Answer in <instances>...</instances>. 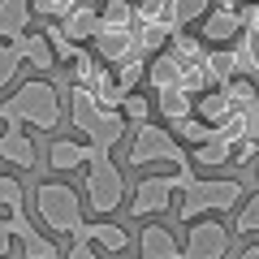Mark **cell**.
I'll list each match as a JSON object with an SVG mask.
<instances>
[{"label":"cell","mask_w":259,"mask_h":259,"mask_svg":"<svg viewBox=\"0 0 259 259\" xmlns=\"http://www.w3.org/2000/svg\"><path fill=\"white\" fill-rule=\"evenodd\" d=\"M246 199V186L238 177H194L186 168L182 177V190L173 199V212L182 225H194L203 216H225V212H238V203Z\"/></svg>","instance_id":"6da1fadb"},{"label":"cell","mask_w":259,"mask_h":259,"mask_svg":"<svg viewBox=\"0 0 259 259\" xmlns=\"http://www.w3.org/2000/svg\"><path fill=\"white\" fill-rule=\"evenodd\" d=\"M0 121H13V125H30V130L52 134V130L65 121L61 91H56L48 78H30V82H22L9 100L0 104Z\"/></svg>","instance_id":"7a4b0ae2"},{"label":"cell","mask_w":259,"mask_h":259,"mask_svg":"<svg viewBox=\"0 0 259 259\" xmlns=\"http://www.w3.org/2000/svg\"><path fill=\"white\" fill-rule=\"evenodd\" d=\"M69 117H74L78 134H87V143H91L95 151H112L130 134L125 117H121L117 108H100L87 87H74V91H69Z\"/></svg>","instance_id":"3957f363"},{"label":"cell","mask_w":259,"mask_h":259,"mask_svg":"<svg viewBox=\"0 0 259 259\" xmlns=\"http://www.w3.org/2000/svg\"><path fill=\"white\" fill-rule=\"evenodd\" d=\"M35 216L44 221L48 233H56V238H74V233L87 225L82 194H78L69 182H39V190H35Z\"/></svg>","instance_id":"277c9868"},{"label":"cell","mask_w":259,"mask_h":259,"mask_svg":"<svg viewBox=\"0 0 259 259\" xmlns=\"http://www.w3.org/2000/svg\"><path fill=\"white\" fill-rule=\"evenodd\" d=\"M130 168H151V164H190V151L177 143V134L168 125H156V121H139L134 134H130V151H125Z\"/></svg>","instance_id":"5b68a950"},{"label":"cell","mask_w":259,"mask_h":259,"mask_svg":"<svg viewBox=\"0 0 259 259\" xmlns=\"http://www.w3.org/2000/svg\"><path fill=\"white\" fill-rule=\"evenodd\" d=\"M121 203H125V173L112 164V151H95V160L87 164V177H82V207L104 221Z\"/></svg>","instance_id":"8992f818"},{"label":"cell","mask_w":259,"mask_h":259,"mask_svg":"<svg viewBox=\"0 0 259 259\" xmlns=\"http://www.w3.org/2000/svg\"><path fill=\"white\" fill-rule=\"evenodd\" d=\"M186 168H190V164L173 168V173H160V177H143V182L134 186V194H130V203H125L130 216H134V221H147V216L173 212V199H177V190H182Z\"/></svg>","instance_id":"52a82bcc"},{"label":"cell","mask_w":259,"mask_h":259,"mask_svg":"<svg viewBox=\"0 0 259 259\" xmlns=\"http://www.w3.org/2000/svg\"><path fill=\"white\" fill-rule=\"evenodd\" d=\"M233 246V233L221 225V216H203V221H194L190 233H186V246L177 259H225Z\"/></svg>","instance_id":"ba28073f"},{"label":"cell","mask_w":259,"mask_h":259,"mask_svg":"<svg viewBox=\"0 0 259 259\" xmlns=\"http://www.w3.org/2000/svg\"><path fill=\"white\" fill-rule=\"evenodd\" d=\"M74 238L91 242L100 255H125L130 242H134V238H130V229H125V225H117V221H87Z\"/></svg>","instance_id":"9c48e42d"},{"label":"cell","mask_w":259,"mask_h":259,"mask_svg":"<svg viewBox=\"0 0 259 259\" xmlns=\"http://www.w3.org/2000/svg\"><path fill=\"white\" fill-rule=\"evenodd\" d=\"M9 229H13V242L22 246V255H26V259H61V246H56L48 233H39L35 225H30L26 212H13L9 216Z\"/></svg>","instance_id":"30bf717a"},{"label":"cell","mask_w":259,"mask_h":259,"mask_svg":"<svg viewBox=\"0 0 259 259\" xmlns=\"http://www.w3.org/2000/svg\"><path fill=\"white\" fill-rule=\"evenodd\" d=\"M95 160V147L91 143H78V139H52V147H48V168L52 173H78Z\"/></svg>","instance_id":"8fae6325"},{"label":"cell","mask_w":259,"mask_h":259,"mask_svg":"<svg viewBox=\"0 0 259 259\" xmlns=\"http://www.w3.org/2000/svg\"><path fill=\"white\" fill-rule=\"evenodd\" d=\"M0 160L13 164V168H35L39 164V151H35V143H30L26 125H13L9 121V130L0 134Z\"/></svg>","instance_id":"7c38bea8"},{"label":"cell","mask_w":259,"mask_h":259,"mask_svg":"<svg viewBox=\"0 0 259 259\" xmlns=\"http://www.w3.org/2000/svg\"><path fill=\"white\" fill-rule=\"evenodd\" d=\"M182 255V246H177L173 229L160 221H147L139 233V259H177Z\"/></svg>","instance_id":"4fadbf2b"},{"label":"cell","mask_w":259,"mask_h":259,"mask_svg":"<svg viewBox=\"0 0 259 259\" xmlns=\"http://www.w3.org/2000/svg\"><path fill=\"white\" fill-rule=\"evenodd\" d=\"M30 0H0V44H18L30 30Z\"/></svg>","instance_id":"5bb4252c"},{"label":"cell","mask_w":259,"mask_h":259,"mask_svg":"<svg viewBox=\"0 0 259 259\" xmlns=\"http://www.w3.org/2000/svg\"><path fill=\"white\" fill-rule=\"evenodd\" d=\"M56 26L65 30V39H69V44L95 39V30H100V9H95V5H74V9L65 13V22H56Z\"/></svg>","instance_id":"9a60e30c"},{"label":"cell","mask_w":259,"mask_h":259,"mask_svg":"<svg viewBox=\"0 0 259 259\" xmlns=\"http://www.w3.org/2000/svg\"><path fill=\"white\" fill-rule=\"evenodd\" d=\"M95 48H100V56H104V61H112V65L130 61L134 48H139L134 26H130V30H95Z\"/></svg>","instance_id":"2e32d148"},{"label":"cell","mask_w":259,"mask_h":259,"mask_svg":"<svg viewBox=\"0 0 259 259\" xmlns=\"http://www.w3.org/2000/svg\"><path fill=\"white\" fill-rule=\"evenodd\" d=\"M238 35H242V18L233 9H216V13L203 18V39H207V44L225 48V44H233Z\"/></svg>","instance_id":"e0dca14e"},{"label":"cell","mask_w":259,"mask_h":259,"mask_svg":"<svg viewBox=\"0 0 259 259\" xmlns=\"http://www.w3.org/2000/svg\"><path fill=\"white\" fill-rule=\"evenodd\" d=\"M13 52L22 56V65H35L39 78H44L48 69L56 65V56H52V48H48V39H44V35H35V30H26V35L13 44Z\"/></svg>","instance_id":"ac0fdd59"},{"label":"cell","mask_w":259,"mask_h":259,"mask_svg":"<svg viewBox=\"0 0 259 259\" xmlns=\"http://www.w3.org/2000/svg\"><path fill=\"white\" fill-rule=\"evenodd\" d=\"M130 26H134V5L130 0H104L100 30H130Z\"/></svg>","instance_id":"d6986e66"},{"label":"cell","mask_w":259,"mask_h":259,"mask_svg":"<svg viewBox=\"0 0 259 259\" xmlns=\"http://www.w3.org/2000/svg\"><path fill=\"white\" fill-rule=\"evenodd\" d=\"M233 238H255L259 233V194H250V199H242L238 212H233Z\"/></svg>","instance_id":"ffe728a7"},{"label":"cell","mask_w":259,"mask_h":259,"mask_svg":"<svg viewBox=\"0 0 259 259\" xmlns=\"http://www.w3.org/2000/svg\"><path fill=\"white\" fill-rule=\"evenodd\" d=\"M0 207L5 212H26V186H22V177L13 173H0Z\"/></svg>","instance_id":"44dd1931"},{"label":"cell","mask_w":259,"mask_h":259,"mask_svg":"<svg viewBox=\"0 0 259 259\" xmlns=\"http://www.w3.org/2000/svg\"><path fill=\"white\" fill-rule=\"evenodd\" d=\"M151 87H156V91H173L177 82H182V65L173 61V56H156V65H151Z\"/></svg>","instance_id":"7402d4cb"},{"label":"cell","mask_w":259,"mask_h":259,"mask_svg":"<svg viewBox=\"0 0 259 259\" xmlns=\"http://www.w3.org/2000/svg\"><path fill=\"white\" fill-rule=\"evenodd\" d=\"M117 112L125 117V125H139V121H151V100H147L143 91H130V95H121Z\"/></svg>","instance_id":"603a6c76"},{"label":"cell","mask_w":259,"mask_h":259,"mask_svg":"<svg viewBox=\"0 0 259 259\" xmlns=\"http://www.w3.org/2000/svg\"><path fill=\"white\" fill-rule=\"evenodd\" d=\"M160 112L177 125V121H186L194 112V104H190V95H186V91H177V87H173V91H160Z\"/></svg>","instance_id":"cb8c5ba5"},{"label":"cell","mask_w":259,"mask_h":259,"mask_svg":"<svg viewBox=\"0 0 259 259\" xmlns=\"http://www.w3.org/2000/svg\"><path fill=\"white\" fill-rule=\"evenodd\" d=\"M44 39H48V48H52L56 65H61V61H78V52H82L78 44H69V39H65V30L56 26V22H48V26H44Z\"/></svg>","instance_id":"d4e9b609"},{"label":"cell","mask_w":259,"mask_h":259,"mask_svg":"<svg viewBox=\"0 0 259 259\" xmlns=\"http://www.w3.org/2000/svg\"><path fill=\"white\" fill-rule=\"evenodd\" d=\"M168 9H173V30H177V26H186V22L207 18L212 0H168Z\"/></svg>","instance_id":"484cf974"},{"label":"cell","mask_w":259,"mask_h":259,"mask_svg":"<svg viewBox=\"0 0 259 259\" xmlns=\"http://www.w3.org/2000/svg\"><path fill=\"white\" fill-rule=\"evenodd\" d=\"M229 156H233V147H229V143L207 139L203 147H199V151L190 156V164H207V168H212V164H229Z\"/></svg>","instance_id":"4316f807"},{"label":"cell","mask_w":259,"mask_h":259,"mask_svg":"<svg viewBox=\"0 0 259 259\" xmlns=\"http://www.w3.org/2000/svg\"><path fill=\"white\" fill-rule=\"evenodd\" d=\"M177 134H182V147L186 143H194V147H203L207 139H212V125H203V121H194V117H186V121H177Z\"/></svg>","instance_id":"83f0119b"},{"label":"cell","mask_w":259,"mask_h":259,"mask_svg":"<svg viewBox=\"0 0 259 259\" xmlns=\"http://www.w3.org/2000/svg\"><path fill=\"white\" fill-rule=\"evenodd\" d=\"M18 69H22V56L13 52V44H0V91L18 78Z\"/></svg>","instance_id":"f1b7e54d"},{"label":"cell","mask_w":259,"mask_h":259,"mask_svg":"<svg viewBox=\"0 0 259 259\" xmlns=\"http://www.w3.org/2000/svg\"><path fill=\"white\" fill-rule=\"evenodd\" d=\"M78 0H30V13H48V18H65Z\"/></svg>","instance_id":"f546056e"},{"label":"cell","mask_w":259,"mask_h":259,"mask_svg":"<svg viewBox=\"0 0 259 259\" xmlns=\"http://www.w3.org/2000/svg\"><path fill=\"white\" fill-rule=\"evenodd\" d=\"M65 259H104V255H100V250L91 246V242H82V238H74V246L65 250Z\"/></svg>","instance_id":"4dcf8cb0"},{"label":"cell","mask_w":259,"mask_h":259,"mask_svg":"<svg viewBox=\"0 0 259 259\" xmlns=\"http://www.w3.org/2000/svg\"><path fill=\"white\" fill-rule=\"evenodd\" d=\"M9 250H13V229L9 221H0V259H9Z\"/></svg>","instance_id":"1f68e13d"},{"label":"cell","mask_w":259,"mask_h":259,"mask_svg":"<svg viewBox=\"0 0 259 259\" xmlns=\"http://www.w3.org/2000/svg\"><path fill=\"white\" fill-rule=\"evenodd\" d=\"M238 259H259V246H255V242H246V246L238 250Z\"/></svg>","instance_id":"d6a6232c"},{"label":"cell","mask_w":259,"mask_h":259,"mask_svg":"<svg viewBox=\"0 0 259 259\" xmlns=\"http://www.w3.org/2000/svg\"><path fill=\"white\" fill-rule=\"evenodd\" d=\"M255 177H259V168H255Z\"/></svg>","instance_id":"836d02e7"},{"label":"cell","mask_w":259,"mask_h":259,"mask_svg":"<svg viewBox=\"0 0 259 259\" xmlns=\"http://www.w3.org/2000/svg\"><path fill=\"white\" fill-rule=\"evenodd\" d=\"M130 5H134V0H130Z\"/></svg>","instance_id":"e575fe53"}]
</instances>
